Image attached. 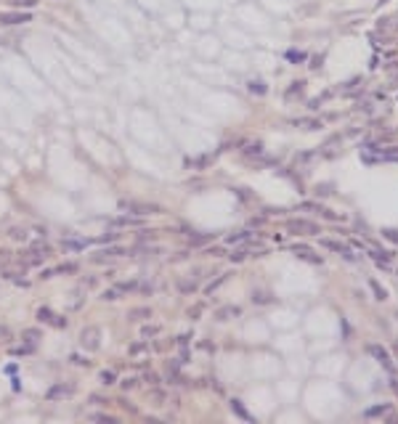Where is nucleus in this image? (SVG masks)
<instances>
[{"label": "nucleus", "mask_w": 398, "mask_h": 424, "mask_svg": "<svg viewBox=\"0 0 398 424\" xmlns=\"http://www.w3.org/2000/svg\"><path fill=\"white\" fill-rule=\"evenodd\" d=\"M175 287H178V292L189 294V292H194V289H196V281H189V278H178V281H175Z\"/></svg>", "instance_id": "11"}, {"label": "nucleus", "mask_w": 398, "mask_h": 424, "mask_svg": "<svg viewBox=\"0 0 398 424\" xmlns=\"http://www.w3.org/2000/svg\"><path fill=\"white\" fill-rule=\"evenodd\" d=\"M231 411H234L239 419H244V421H252V416H250L247 411H244V406H242L239 400H231Z\"/></svg>", "instance_id": "16"}, {"label": "nucleus", "mask_w": 398, "mask_h": 424, "mask_svg": "<svg viewBox=\"0 0 398 424\" xmlns=\"http://www.w3.org/2000/svg\"><path fill=\"white\" fill-rule=\"evenodd\" d=\"M11 260H13V257H11V252H0V271H3V273L8 271Z\"/></svg>", "instance_id": "28"}, {"label": "nucleus", "mask_w": 398, "mask_h": 424, "mask_svg": "<svg viewBox=\"0 0 398 424\" xmlns=\"http://www.w3.org/2000/svg\"><path fill=\"white\" fill-rule=\"evenodd\" d=\"M120 210H128L130 215H138V217L160 215V212H162L160 204H151V201H133V199H122V201H120Z\"/></svg>", "instance_id": "1"}, {"label": "nucleus", "mask_w": 398, "mask_h": 424, "mask_svg": "<svg viewBox=\"0 0 398 424\" xmlns=\"http://www.w3.org/2000/svg\"><path fill=\"white\" fill-rule=\"evenodd\" d=\"M35 3H37V0H13V6H16V8H22V6L24 8H32Z\"/></svg>", "instance_id": "34"}, {"label": "nucleus", "mask_w": 398, "mask_h": 424, "mask_svg": "<svg viewBox=\"0 0 398 424\" xmlns=\"http://www.w3.org/2000/svg\"><path fill=\"white\" fill-rule=\"evenodd\" d=\"M56 273H77V263H64V265H56L51 271H43L40 278H53Z\"/></svg>", "instance_id": "6"}, {"label": "nucleus", "mask_w": 398, "mask_h": 424, "mask_svg": "<svg viewBox=\"0 0 398 424\" xmlns=\"http://www.w3.org/2000/svg\"><path fill=\"white\" fill-rule=\"evenodd\" d=\"M8 339H11V329L0 324V342H8Z\"/></svg>", "instance_id": "32"}, {"label": "nucleus", "mask_w": 398, "mask_h": 424, "mask_svg": "<svg viewBox=\"0 0 398 424\" xmlns=\"http://www.w3.org/2000/svg\"><path fill=\"white\" fill-rule=\"evenodd\" d=\"M144 382H146L149 387H157V385H160V376H157L154 371H146V374H144Z\"/></svg>", "instance_id": "27"}, {"label": "nucleus", "mask_w": 398, "mask_h": 424, "mask_svg": "<svg viewBox=\"0 0 398 424\" xmlns=\"http://www.w3.org/2000/svg\"><path fill=\"white\" fill-rule=\"evenodd\" d=\"M48 255H51V247L43 244V241H37V244H32V247H29L27 252L19 257V263H22V265H40Z\"/></svg>", "instance_id": "2"}, {"label": "nucleus", "mask_w": 398, "mask_h": 424, "mask_svg": "<svg viewBox=\"0 0 398 424\" xmlns=\"http://www.w3.org/2000/svg\"><path fill=\"white\" fill-rule=\"evenodd\" d=\"M80 345L88 353H96L101 348V329L98 326H85L80 332Z\"/></svg>", "instance_id": "3"}, {"label": "nucleus", "mask_w": 398, "mask_h": 424, "mask_svg": "<svg viewBox=\"0 0 398 424\" xmlns=\"http://www.w3.org/2000/svg\"><path fill=\"white\" fill-rule=\"evenodd\" d=\"M69 360H72V364H74V366H90V360H83L80 355H72Z\"/></svg>", "instance_id": "36"}, {"label": "nucleus", "mask_w": 398, "mask_h": 424, "mask_svg": "<svg viewBox=\"0 0 398 424\" xmlns=\"http://www.w3.org/2000/svg\"><path fill=\"white\" fill-rule=\"evenodd\" d=\"M205 241H210V236H189V244H205Z\"/></svg>", "instance_id": "35"}, {"label": "nucleus", "mask_w": 398, "mask_h": 424, "mask_svg": "<svg viewBox=\"0 0 398 424\" xmlns=\"http://www.w3.org/2000/svg\"><path fill=\"white\" fill-rule=\"evenodd\" d=\"M135 385H138V379H135V376H125V379H122V382H120V387H122V390H125V392H130V390H133Z\"/></svg>", "instance_id": "26"}, {"label": "nucleus", "mask_w": 398, "mask_h": 424, "mask_svg": "<svg viewBox=\"0 0 398 424\" xmlns=\"http://www.w3.org/2000/svg\"><path fill=\"white\" fill-rule=\"evenodd\" d=\"M74 392V387H69V385H53L48 392H45V398L48 400H58V398H69Z\"/></svg>", "instance_id": "5"}, {"label": "nucleus", "mask_w": 398, "mask_h": 424, "mask_svg": "<svg viewBox=\"0 0 398 424\" xmlns=\"http://www.w3.org/2000/svg\"><path fill=\"white\" fill-rule=\"evenodd\" d=\"M199 313H202V305H194V308H189V318H199Z\"/></svg>", "instance_id": "37"}, {"label": "nucleus", "mask_w": 398, "mask_h": 424, "mask_svg": "<svg viewBox=\"0 0 398 424\" xmlns=\"http://www.w3.org/2000/svg\"><path fill=\"white\" fill-rule=\"evenodd\" d=\"M90 403H96V406H106L109 400H106V398H101V395H90Z\"/></svg>", "instance_id": "38"}, {"label": "nucleus", "mask_w": 398, "mask_h": 424, "mask_svg": "<svg viewBox=\"0 0 398 424\" xmlns=\"http://www.w3.org/2000/svg\"><path fill=\"white\" fill-rule=\"evenodd\" d=\"M120 255H125V249L122 247H109V249H101V252H96L93 257V263H104V260H109V257H120Z\"/></svg>", "instance_id": "7"}, {"label": "nucleus", "mask_w": 398, "mask_h": 424, "mask_svg": "<svg viewBox=\"0 0 398 424\" xmlns=\"http://www.w3.org/2000/svg\"><path fill=\"white\" fill-rule=\"evenodd\" d=\"M128 318H130V321H149V318H151V308H149V305L130 308V310H128Z\"/></svg>", "instance_id": "8"}, {"label": "nucleus", "mask_w": 398, "mask_h": 424, "mask_svg": "<svg viewBox=\"0 0 398 424\" xmlns=\"http://www.w3.org/2000/svg\"><path fill=\"white\" fill-rule=\"evenodd\" d=\"M189 339H191L189 334H181V337H178V345H189Z\"/></svg>", "instance_id": "40"}, {"label": "nucleus", "mask_w": 398, "mask_h": 424, "mask_svg": "<svg viewBox=\"0 0 398 424\" xmlns=\"http://www.w3.org/2000/svg\"><path fill=\"white\" fill-rule=\"evenodd\" d=\"M120 297H122V292H120L117 287L104 289V292H101V300H104V302H114V300H120Z\"/></svg>", "instance_id": "13"}, {"label": "nucleus", "mask_w": 398, "mask_h": 424, "mask_svg": "<svg viewBox=\"0 0 398 424\" xmlns=\"http://www.w3.org/2000/svg\"><path fill=\"white\" fill-rule=\"evenodd\" d=\"M144 350H149V342H135V345H130V355H138V353H144Z\"/></svg>", "instance_id": "29"}, {"label": "nucleus", "mask_w": 398, "mask_h": 424, "mask_svg": "<svg viewBox=\"0 0 398 424\" xmlns=\"http://www.w3.org/2000/svg\"><path fill=\"white\" fill-rule=\"evenodd\" d=\"M141 334H144L146 339H149V337H157V334H160V326H149V324H146V326L141 329Z\"/></svg>", "instance_id": "30"}, {"label": "nucleus", "mask_w": 398, "mask_h": 424, "mask_svg": "<svg viewBox=\"0 0 398 424\" xmlns=\"http://www.w3.org/2000/svg\"><path fill=\"white\" fill-rule=\"evenodd\" d=\"M117 403H120L122 408H125V411H130V414H135V411H138V408H135V406H130V400H125V398H120Z\"/></svg>", "instance_id": "33"}, {"label": "nucleus", "mask_w": 398, "mask_h": 424, "mask_svg": "<svg viewBox=\"0 0 398 424\" xmlns=\"http://www.w3.org/2000/svg\"><path fill=\"white\" fill-rule=\"evenodd\" d=\"M149 400L154 403V406H162V403H165V392H162L160 387H151V390H149Z\"/></svg>", "instance_id": "17"}, {"label": "nucleus", "mask_w": 398, "mask_h": 424, "mask_svg": "<svg viewBox=\"0 0 398 424\" xmlns=\"http://www.w3.org/2000/svg\"><path fill=\"white\" fill-rule=\"evenodd\" d=\"M40 337H43V334H40V329H24V332H22V339L29 342V345H35Z\"/></svg>", "instance_id": "14"}, {"label": "nucleus", "mask_w": 398, "mask_h": 424, "mask_svg": "<svg viewBox=\"0 0 398 424\" xmlns=\"http://www.w3.org/2000/svg\"><path fill=\"white\" fill-rule=\"evenodd\" d=\"M53 316H56V313H53L51 308H40V310H37V321H40V324H51Z\"/></svg>", "instance_id": "18"}, {"label": "nucleus", "mask_w": 398, "mask_h": 424, "mask_svg": "<svg viewBox=\"0 0 398 424\" xmlns=\"http://www.w3.org/2000/svg\"><path fill=\"white\" fill-rule=\"evenodd\" d=\"M51 326H56V329H67V318H64V316H53Z\"/></svg>", "instance_id": "31"}, {"label": "nucleus", "mask_w": 398, "mask_h": 424, "mask_svg": "<svg viewBox=\"0 0 398 424\" xmlns=\"http://www.w3.org/2000/svg\"><path fill=\"white\" fill-rule=\"evenodd\" d=\"M369 353H372V355H374V358H377V360H380V364L385 366V369H390V371H393V364H390V355H388V350H382L380 345H369Z\"/></svg>", "instance_id": "9"}, {"label": "nucleus", "mask_w": 398, "mask_h": 424, "mask_svg": "<svg viewBox=\"0 0 398 424\" xmlns=\"http://www.w3.org/2000/svg\"><path fill=\"white\" fill-rule=\"evenodd\" d=\"M90 421H106V424H117V416H109V414H88Z\"/></svg>", "instance_id": "19"}, {"label": "nucleus", "mask_w": 398, "mask_h": 424, "mask_svg": "<svg viewBox=\"0 0 398 424\" xmlns=\"http://www.w3.org/2000/svg\"><path fill=\"white\" fill-rule=\"evenodd\" d=\"M287 228L289 231H300V233H319V228L313 223H308V220H289Z\"/></svg>", "instance_id": "10"}, {"label": "nucleus", "mask_w": 398, "mask_h": 424, "mask_svg": "<svg viewBox=\"0 0 398 424\" xmlns=\"http://www.w3.org/2000/svg\"><path fill=\"white\" fill-rule=\"evenodd\" d=\"M32 350H35V345L27 342V345H22V348H11V355H19V358H22V355H29Z\"/></svg>", "instance_id": "21"}, {"label": "nucleus", "mask_w": 398, "mask_h": 424, "mask_svg": "<svg viewBox=\"0 0 398 424\" xmlns=\"http://www.w3.org/2000/svg\"><path fill=\"white\" fill-rule=\"evenodd\" d=\"M8 236H11L13 241H24V239H27V231H24V228H11Z\"/></svg>", "instance_id": "25"}, {"label": "nucleus", "mask_w": 398, "mask_h": 424, "mask_svg": "<svg viewBox=\"0 0 398 424\" xmlns=\"http://www.w3.org/2000/svg\"><path fill=\"white\" fill-rule=\"evenodd\" d=\"M228 276H231V273H221V278H215V281H212V284H207V294H212V292H215L221 284H226V281H228Z\"/></svg>", "instance_id": "22"}, {"label": "nucleus", "mask_w": 398, "mask_h": 424, "mask_svg": "<svg viewBox=\"0 0 398 424\" xmlns=\"http://www.w3.org/2000/svg\"><path fill=\"white\" fill-rule=\"evenodd\" d=\"M112 226L114 228H130V226H141V220H133V217H114Z\"/></svg>", "instance_id": "12"}, {"label": "nucleus", "mask_w": 398, "mask_h": 424, "mask_svg": "<svg viewBox=\"0 0 398 424\" xmlns=\"http://www.w3.org/2000/svg\"><path fill=\"white\" fill-rule=\"evenodd\" d=\"M32 22L29 13H19V11H0V24H27Z\"/></svg>", "instance_id": "4"}, {"label": "nucleus", "mask_w": 398, "mask_h": 424, "mask_svg": "<svg viewBox=\"0 0 398 424\" xmlns=\"http://www.w3.org/2000/svg\"><path fill=\"white\" fill-rule=\"evenodd\" d=\"M236 313H239V308H221L215 313V318L218 321H228V316H236Z\"/></svg>", "instance_id": "20"}, {"label": "nucleus", "mask_w": 398, "mask_h": 424, "mask_svg": "<svg viewBox=\"0 0 398 424\" xmlns=\"http://www.w3.org/2000/svg\"><path fill=\"white\" fill-rule=\"evenodd\" d=\"M122 294H128V292H133V289H138V284H135V281H120V284H114Z\"/></svg>", "instance_id": "23"}, {"label": "nucleus", "mask_w": 398, "mask_h": 424, "mask_svg": "<svg viewBox=\"0 0 398 424\" xmlns=\"http://www.w3.org/2000/svg\"><path fill=\"white\" fill-rule=\"evenodd\" d=\"M250 90H252V93H266L263 83H252V85H250Z\"/></svg>", "instance_id": "39"}, {"label": "nucleus", "mask_w": 398, "mask_h": 424, "mask_svg": "<svg viewBox=\"0 0 398 424\" xmlns=\"http://www.w3.org/2000/svg\"><path fill=\"white\" fill-rule=\"evenodd\" d=\"M98 382L109 387V385H114V382H117V374H114L112 369H106V371H101V374H98Z\"/></svg>", "instance_id": "15"}, {"label": "nucleus", "mask_w": 398, "mask_h": 424, "mask_svg": "<svg viewBox=\"0 0 398 424\" xmlns=\"http://www.w3.org/2000/svg\"><path fill=\"white\" fill-rule=\"evenodd\" d=\"M252 236L250 231H242V233H234V236H228V244H239V241H247Z\"/></svg>", "instance_id": "24"}]
</instances>
